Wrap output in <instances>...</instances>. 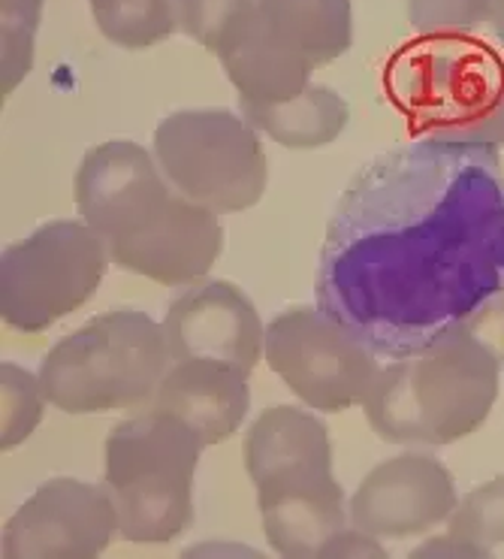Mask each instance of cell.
Masks as SVG:
<instances>
[{"label":"cell","instance_id":"cell-2","mask_svg":"<svg viewBox=\"0 0 504 559\" xmlns=\"http://www.w3.org/2000/svg\"><path fill=\"white\" fill-rule=\"evenodd\" d=\"M73 200L109 261L157 285H194L220 258L218 215L181 194L143 145L112 140L88 148Z\"/></svg>","mask_w":504,"mask_h":559},{"label":"cell","instance_id":"cell-24","mask_svg":"<svg viewBox=\"0 0 504 559\" xmlns=\"http://www.w3.org/2000/svg\"><path fill=\"white\" fill-rule=\"evenodd\" d=\"M321 557H387V550L381 545V538L362 533L353 526V533L341 530V533L321 550Z\"/></svg>","mask_w":504,"mask_h":559},{"label":"cell","instance_id":"cell-13","mask_svg":"<svg viewBox=\"0 0 504 559\" xmlns=\"http://www.w3.org/2000/svg\"><path fill=\"white\" fill-rule=\"evenodd\" d=\"M456 506L451 468L439 456L408 451L362 478L350 499V523L375 538H415L441 526Z\"/></svg>","mask_w":504,"mask_h":559},{"label":"cell","instance_id":"cell-10","mask_svg":"<svg viewBox=\"0 0 504 559\" xmlns=\"http://www.w3.org/2000/svg\"><path fill=\"white\" fill-rule=\"evenodd\" d=\"M104 239L85 222H49L0 254V314L22 333H43L82 309L109 270Z\"/></svg>","mask_w":504,"mask_h":559},{"label":"cell","instance_id":"cell-23","mask_svg":"<svg viewBox=\"0 0 504 559\" xmlns=\"http://www.w3.org/2000/svg\"><path fill=\"white\" fill-rule=\"evenodd\" d=\"M466 324L490 342L504 360V290L495 297L483 299L475 312L466 314Z\"/></svg>","mask_w":504,"mask_h":559},{"label":"cell","instance_id":"cell-19","mask_svg":"<svg viewBox=\"0 0 504 559\" xmlns=\"http://www.w3.org/2000/svg\"><path fill=\"white\" fill-rule=\"evenodd\" d=\"M0 388H3V439L0 448H15L22 444L37 429L43 417V405L49 403L39 376H31L22 366H0Z\"/></svg>","mask_w":504,"mask_h":559},{"label":"cell","instance_id":"cell-5","mask_svg":"<svg viewBox=\"0 0 504 559\" xmlns=\"http://www.w3.org/2000/svg\"><path fill=\"white\" fill-rule=\"evenodd\" d=\"M172 366L164 324L136 309L97 314L43 357L39 384L67 415L152 405Z\"/></svg>","mask_w":504,"mask_h":559},{"label":"cell","instance_id":"cell-15","mask_svg":"<svg viewBox=\"0 0 504 559\" xmlns=\"http://www.w3.org/2000/svg\"><path fill=\"white\" fill-rule=\"evenodd\" d=\"M251 405L248 372L220 360H179L167 369L152 408L169 412L200 436L218 444L242 427Z\"/></svg>","mask_w":504,"mask_h":559},{"label":"cell","instance_id":"cell-9","mask_svg":"<svg viewBox=\"0 0 504 559\" xmlns=\"http://www.w3.org/2000/svg\"><path fill=\"white\" fill-rule=\"evenodd\" d=\"M157 167L188 200L215 215L257 206L269 167L257 131L230 109H181L155 131Z\"/></svg>","mask_w":504,"mask_h":559},{"label":"cell","instance_id":"cell-4","mask_svg":"<svg viewBox=\"0 0 504 559\" xmlns=\"http://www.w3.org/2000/svg\"><path fill=\"white\" fill-rule=\"evenodd\" d=\"M242 456L257 487L263 533L281 557H321L345 530V490L333 478L324 420L297 405H275L248 427Z\"/></svg>","mask_w":504,"mask_h":559},{"label":"cell","instance_id":"cell-8","mask_svg":"<svg viewBox=\"0 0 504 559\" xmlns=\"http://www.w3.org/2000/svg\"><path fill=\"white\" fill-rule=\"evenodd\" d=\"M389 104L415 133H459L480 124L504 97V61L490 43L468 37H417L384 70Z\"/></svg>","mask_w":504,"mask_h":559},{"label":"cell","instance_id":"cell-22","mask_svg":"<svg viewBox=\"0 0 504 559\" xmlns=\"http://www.w3.org/2000/svg\"><path fill=\"white\" fill-rule=\"evenodd\" d=\"M254 0H176L179 27L203 49L215 55Z\"/></svg>","mask_w":504,"mask_h":559},{"label":"cell","instance_id":"cell-6","mask_svg":"<svg viewBox=\"0 0 504 559\" xmlns=\"http://www.w3.org/2000/svg\"><path fill=\"white\" fill-rule=\"evenodd\" d=\"M203 448L184 420L152 405L112 427L104 487L118 508L121 538L133 545H167L188 530Z\"/></svg>","mask_w":504,"mask_h":559},{"label":"cell","instance_id":"cell-18","mask_svg":"<svg viewBox=\"0 0 504 559\" xmlns=\"http://www.w3.org/2000/svg\"><path fill=\"white\" fill-rule=\"evenodd\" d=\"M447 533L478 545L490 554L492 547L504 545V475L480 484L453 508L447 518Z\"/></svg>","mask_w":504,"mask_h":559},{"label":"cell","instance_id":"cell-27","mask_svg":"<svg viewBox=\"0 0 504 559\" xmlns=\"http://www.w3.org/2000/svg\"><path fill=\"white\" fill-rule=\"evenodd\" d=\"M492 27H495V34L504 43V0H492Z\"/></svg>","mask_w":504,"mask_h":559},{"label":"cell","instance_id":"cell-14","mask_svg":"<svg viewBox=\"0 0 504 559\" xmlns=\"http://www.w3.org/2000/svg\"><path fill=\"white\" fill-rule=\"evenodd\" d=\"M172 364L179 360H220L245 369L248 376L263 357L266 330L254 302L233 282L191 285L169 302L164 314Z\"/></svg>","mask_w":504,"mask_h":559},{"label":"cell","instance_id":"cell-25","mask_svg":"<svg viewBox=\"0 0 504 559\" xmlns=\"http://www.w3.org/2000/svg\"><path fill=\"white\" fill-rule=\"evenodd\" d=\"M447 140H468V143H487V145H504V97L502 104L492 109L490 116L480 124L468 128L459 133H444Z\"/></svg>","mask_w":504,"mask_h":559},{"label":"cell","instance_id":"cell-20","mask_svg":"<svg viewBox=\"0 0 504 559\" xmlns=\"http://www.w3.org/2000/svg\"><path fill=\"white\" fill-rule=\"evenodd\" d=\"M43 0H3V97L27 76L34 64V37H37Z\"/></svg>","mask_w":504,"mask_h":559},{"label":"cell","instance_id":"cell-7","mask_svg":"<svg viewBox=\"0 0 504 559\" xmlns=\"http://www.w3.org/2000/svg\"><path fill=\"white\" fill-rule=\"evenodd\" d=\"M350 43V0H254L215 55L242 100L285 104Z\"/></svg>","mask_w":504,"mask_h":559},{"label":"cell","instance_id":"cell-21","mask_svg":"<svg viewBox=\"0 0 504 559\" xmlns=\"http://www.w3.org/2000/svg\"><path fill=\"white\" fill-rule=\"evenodd\" d=\"M492 19V0H408V22L420 37H468Z\"/></svg>","mask_w":504,"mask_h":559},{"label":"cell","instance_id":"cell-16","mask_svg":"<svg viewBox=\"0 0 504 559\" xmlns=\"http://www.w3.org/2000/svg\"><path fill=\"white\" fill-rule=\"evenodd\" d=\"M239 109L254 131L299 152L336 143L350 118L345 97L326 85H309L305 92L285 104H254L239 97Z\"/></svg>","mask_w":504,"mask_h":559},{"label":"cell","instance_id":"cell-17","mask_svg":"<svg viewBox=\"0 0 504 559\" xmlns=\"http://www.w3.org/2000/svg\"><path fill=\"white\" fill-rule=\"evenodd\" d=\"M91 13L109 43L121 49H152L176 34V0H91Z\"/></svg>","mask_w":504,"mask_h":559},{"label":"cell","instance_id":"cell-12","mask_svg":"<svg viewBox=\"0 0 504 559\" xmlns=\"http://www.w3.org/2000/svg\"><path fill=\"white\" fill-rule=\"evenodd\" d=\"M116 533L118 508L106 487L52 478L7 521L3 557L88 559L104 554Z\"/></svg>","mask_w":504,"mask_h":559},{"label":"cell","instance_id":"cell-1","mask_svg":"<svg viewBox=\"0 0 504 559\" xmlns=\"http://www.w3.org/2000/svg\"><path fill=\"white\" fill-rule=\"evenodd\" d=\"M504 290L495 145L429 136L350 182L326 230L321 309L393 360Z\"/></svg>","mask_w":504,"mask_h":559},{"label":"cell","instance_id":"cell-11","mask_svg":"<svg viewBox=\"0 0 504 559\" xmlns=\"http://www.w3.org/2000/svg\"><path fill=\"white\" fill-rule=\"evenodd\" d=\"M263 352L272 372L314 412L362 405L381 372V357L314 306H293L275 314L266 326Z\"/></svg>","mask_w":504,"mask_h":559},{"label":"cell","instance_id":"cell-3","mask_svg":"<svg viewBox=\"0 0 504 559\" xmlns=\"http://www.w3.org/2000/svg\"><path fill=\"white\" fill-rule=\"evenodd\" d=\"M502 366V354L463 318L408 354L381 364L362 412L384 442L453 444L490 417Z\"/></svg>","mask_w":504,"mask_h":559},{"label":"cell","instance_id":"cell-26","mask_svg":"<svg viewBox=\"0 0 504 559\" xmlns=\"http://www.w3.org/2000/svg\"><path fill=\"white\" fill-rule=\"evenodd\" d=\"M490 557L487 550H480L478 545H471V542H463V538H456V535H444V538H429L427 545H420L411 554V557Z\"/></svg>","mask_w":504,"mask_h":559}]
</instances>
